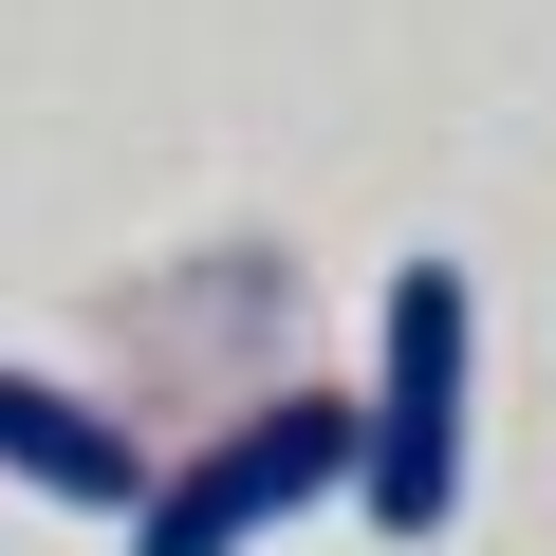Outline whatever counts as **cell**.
Returning a JSON list of instances; mask_svg holds the SVG:
<instances>
[{"label": "cell", "mask_w": 556, "mask_h": 556, "mask_svg": "<svg viewBox=\"0 0 556 556\" xmlns=\"http://www.w3.org/2000/svg\"><path fill=\"white\" fill-rule=\"evenodd\" d=\"M0 482H38V501H75V519H130L167 464L130 445V408H93V390H56V371H0Z\"/></svg>", "instance_id": "obj_3"}, {"label": "cell", "mask_w": 556, "mask_h": 556, "mask_svg": "<svg viewBox=\"0 0 556 556\" xmlns=\"http://www.w3.org/2000/svg\"><path fill=\"white\" fill-rule=\"evenodd\" d=\"M464 371H482L464 260H408L390 298H371V445H353L371 538H445L464 519Z\"/></svg>", "instance_id": "obj_1"}, {"label": "cell", "mask_w": 556, "mask_h": 556, "mask_svg": "<svg viewBox=\"0 0 556 556\" xmlns=\"http://www.w3.org/2000/svg\"><path fill=\"white\" fill-rule=\"evenodd\" d=\"M371 445V390H278V408H223L149 501H130V556H260L298 501H334Z\"/></svg>", "instance_id": "obj_2"}]
</instances>
